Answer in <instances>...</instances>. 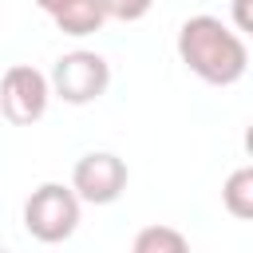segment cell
Returning a JSON list of instances; mask_svg holds the SVG:
<instances>
[{"label": "cell", "mask_w": 253, "mask_h": 253, "mask_svg": "<svg viewBox=\"0 0 253 253\" xmlns=\"http://www.w3.org/2000/svg\"><path fill=\"white\" fill-rule=\"evenodd\" d=\"M178 55L182 63L210 87H229L245 75L249 67V47L245 40L221 24L217 16H190L182 28H178Z\"/></svg>", "instance_id": "obj_1"}, {"label": "cell", "mask_w": 253, "mask_h": 253, "mask_svg": "<svg viewBox=\"0 0 253 253\" xmlns=\"http://www.w3.org/2000/svg\"><path fill=\"white\" fill-rule=\"evenodd\" d=\"M79 198L71 186L63 182H43L32 190V198L24 202V229L43 241V245H55V241H67L79 225Z\"/></svg>", "instance_id": "obj_2"}, {"label": "cell", "mask_w": 253, "mask_h": 253, "mask_svg": "<svg viewBox=\"0 0 253 253\" xmlns=\"http://www.w3.org/2000/svg\"><path fill=\"white\" fill-rule=\"evenodd\" d=\"M47 83H51V95H59L63 103L87 107V103H95L107 91L111 67H107V59L99 51H67V55L55 59Z\"/></svg>", "instance_id": "obj_3"}, {"label": "cell", "mask_w": 253, "mask_h": 253, "mask_svg": "<svg viewBox=\"0 0 253 253\" xmlns=\"http://www.w3.org/2000/svg\"><path fill=\"white\" fill-rule=\"evenodd\" d=\"M51 99V83L43 71H36L32 63H16L4 71L0 79V115L16 126H32L43 119Z\"/></svg>", "instance_id": "obj_4"}, {"label": "cell", "mask_w": 253, "mask_h": 253, "mask_svg": "<svg viewBox=\"0 0 253 253\" xmlns=\"http://www.w3.org/2000/svg\"><path fill=\"white\" fill-rule=\"evenodd\" d=\"M71 190L79 202L111 206L126 190V162L111 150H87L71 170Z\"/></svg>", "instance_id": "obj_5"}, {"label": "cell", "mask_w": 253, "mask_h": 253, "mask_svg": "<svg viewBox=\"0 0 253 253\" xmlns=\"http://www.w3.org/2000/svg\"><path fill=\"white\" fill-rule=\"evenodd\" d=\"M51 20H55V28L63 36H91L111 16H107V0H63L51 12Z\"/></svg>", "instance_id": "obj_6"}, {"label": "cell", "mask_w": 253, "mask_h": 253, "mask_svg": "<svg viewBox=\"0 0 253 253\" xmlns=\"http://www.w3.org/2000/svg\"><path fill=\"white\" fill-rule=\"evenodd\" d=\"M221 206L237 217V221H249L253 217V166H237L225 186H221Z\"/></svg>", "instance_id": "obj_7"}, {"label": "cell", "mask_w": 253, "mask_h": 253, "mask_svg": "<svg viewBox=\"0 0 253 253\" xmlns=\"http://www.w3.org/2000/svg\"><path fill=\"white\" fill-rule=\"evenodd\" d=\"M186 237L170 225H146L134 233V253H182Z\"/></svg>", "instance_id": "obj_8"}, {"label": "cell", "mask_w": 253, "mask_h": 253, "mask_svg": "<svg viewBox=\"0 0 253 253\" xmlns=\"http://www.w3.org/2000/svg\"><path fill=\"white\" fill-rule=\"evenodd\" d=\"M150 8H154V0H107V16L111 20H123V24L142 20Z\"/></svg>", "instance_id": "obj_9"}, {"label": "cell", "mask_w": 253, "mask_h": 253, "mask_svg": "<svg viewBox=\"0 0 253 253\" xmlns=\"http://www.w3.org/2000/svg\"><path fill=\"white\" fill-rule=\"evenodd\" d=\"M36 4H40V8H43V12H55V8H59V4H63V0H36Z\"/></svg>", "instance_id": "obj_10"}]
</instances>
